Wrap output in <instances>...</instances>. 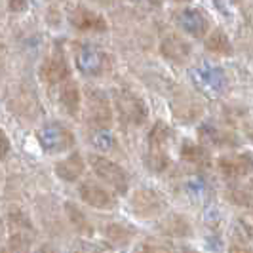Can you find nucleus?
Listing matches in <instances>:
<instances>
[{
  "label": "nucleus",
  "instance_id": "14",
  "mask_svg": "<svg viewBox=\"0 0 253 253\" xmlns=\"http://www.w3.org/2000/svg\"><path fill=\"white\" fill-rule=\"evenodd\" d=\"M53 169H55V175L59 179H63L67 183H75L82 177V173L86 169V160L82 158L80 152H73L67 158L59 160Z\"/></svg>",
  "mask_w": 253,
  "mask_h": 253
},
{
  "label": "nucleus",
  "instance_id": "20",
  "mask_svg": "<svg viewBox=\"0 0 253 253\" xmlns=\"http://www.w3.org/2000/svg\"><path fill=\"white\" fill-rule=\"evenodd\" d=\"M162 227L169 236H189L190 234V223L187 221V217L183 215L168 217Z\"/></svg>",
  "mask_w": 253,
  "mask_h": 253
},
{
  "label": "nucleus",
  "instance_id": "19",
  "mask_svg": "<svg viewBox=\"0 0 253 253\" xmlns=\"http://www.w3.org/2000/svg\"><path fill=\"white\" fill-rule=\"evenodd\" d=\"M65 213H67V217H69L71 225H73L78 232H82V234H86V236H89V234L93 232V227H91L89 219L84 215V211H82L76 204H71V202L65 204Z\"/></svg>",
  "mask_w": 253,
  "mask_h": 253
},
{
  "label": "nucleus",
  "instance_id": "12",
  "mask_svg": "<svg viewBox=\"0 0 253 253\" xmlns=\"http://www.w3.org/2000/svg\"><path fill=\"white\" fill-rule=\"evenodd\" d=\"M190 53L192 50H190L189 42L177 35H168L160 42V55L169 63L185 65L190 59Z\"/></svg>",
  "mask_w": 253,
  "mask_h": 253
},
{
  "label": "nucleus",
  "instance_id": "25",
  "mask_svg": "<svg viewBox=\"0 0 253 253\" xmlns=\"http://www.w3.org/2000/svg\"><path fill=\"white\" fill-rule=\"evenodd\" d=\"M228 253H253V250L252 248H246V246H230L228 248Z\"/></svg>",
  "mask_w": 253,
  "mask_h": 253
},
{
  "label": "nucleus",
  "instance_id": "23",
  "mask_svg": "<svg viewBox=\"0 0 253 253\" xmlns=\"http://www.w3.org/2000/svg\"><path fill=\"white\" fill-rule=\"evenodd\" d=\"M12 151V143H10V137L4 133V129L0 127V160H4Z\"/></svg>",
  "mask_w": 253,
  "mask_h": 253
},
{
  "label": "nucleus",
  "instance_id": "6",
  "mask_svg": "<svg viewBox=\"0 0 253 253\" xmlns=\"http://www.w3.org/2000/svg\"><path fill=\"white\" fill-rule=\"evenodd\" d=\"M40 147L46 152H63L75 145V135L61 122H48L37 133Z\"/></svg>",
  "mask_w": 253,
  "mask_h": 253
},
{
  "label": "nucleus",
  "instance_id": "2",
  "mask_svg": "<svg viewBox=\"0 0 253 253\" xmlns=\"http://www.w3.org/2000/svg\"><path fill=\"white\" fill-rule=\"evenodd\" d=\"M88 162L93 173L101 179L105 185H109L118 194H126L129 189V175L122 166L109 160L107 156H101V154H89Z\"/></svg>",
  "mask_w": 253,
  "mask_h": 253
},
{
  "label": "nucleus",
  "instance_id": "28",
  "mask_svg": "<svg viewBox=\"0 0 253 253\" xmlns=\"http://www.w3.org/2000/svg\"><path fill=\"white\" fill-rule=\"evenodd\" d=\"M173 2H192V0H173Z\"/></svg>",
  "mask_w": 253,
  "mask_h": 253
},
{
  "label": "nucleus",
  "instance_id": "26",
  "mask_svg": "<svg viewBox=\"0 0 253 253\" xmlns=\"http://www.w3.org/2000/svg\"><path fill=\"white\" fill-rule=\"evenodd\" d=\"M89 2H93V4H101V6H111V4H114L116 0H89Z\"/></svg>",
  "mask_w": 253,
  "mask_h": 253
},
{
  "label": "nucleus",
  "instance_id": "24",
  "mask_svg": "<svg viewBox=\"0 0 253 253\" xmlns=\"http://www.w3.org/2000/svg\"><path fill=\"white\" fill-rule=\"evenodd\" d=\"M10 12H23L27 8V0H8Z\"/></svg>",
  "mask_w": 253,
  "mask_h": 253
},
{
  "label": "nucleus",
  "instance_id": "21",
  "mask_svg": "<svg viewBox=\"0 0 253 253\" xmlns=\"http://www.w3.org/2000/svg\"><path fill=\"white\" fill-rule=\"evenodd\" d=\"M107 236L111 238L113 242L116 244H126L129 240V236H131V230L124 225H111V227H107Z\"/></svg>",
  "mask_w": 253,
  "mask_h": 253
},
{
  "label": "nucleus",
  "instance_id": "7",
  "mask_svg": "<svg viewBox=\"0 0 253 253\" xmlns=\"http://www.w3.org/2000/svg\"><path fill=\"white\" fill-rule=\"evenodd\" d=\"M69 23L80 33H107L109 23L101 13L86 6H75L69 12Z\"/></svg>",
  "mask_w": 253,
  "mask_h": 253
},
{
  "label": "nucleus",
  "instance_id": "1",
  "mask_svg": "<svg viewBox=\"0 0 253 253\" xmlns=\"http://www.w3.org/2000/svg\"><path fill=\"white\" fill-rule=\"evenodd\" d=\"M84 113H86V120L91 126L99 127V129H107L113 124V105L109 95L99 88H86L84 89Z\"/></svg>",
  "mask_w": 253,
  "mask_h": 253
},
{
  "label": "nucleus",
  "instance_id": "9",
  "mask_svg": "<svg viewBox=\"0 0 253 253\" xmlns=\"http://www.w3.org/2000/svg\"><path fill=\"white\" fill-rule=\"evenodd\" d=\"M175 23L183 33L194 38L208 37L210 31V17L198 8H183L175 13Z\"/></svg>",
  "mask_w": 253,
  "mask_h": 253
},
{
  "label": "nucleus",
  "instance_id": "3",
  "mask_svg": "<svg viewBox=\"0 0 253 253\" xmlns=\"http://www.w3.org/2000/svg\"><path fill=\"white\" fill-rule=\"evenodd\" d=\"M114 107H116V113L120 114V118L131 126H143L147 122L149 107L131 89H114Z\"/></svg>",
  "mask_w": 253,
  "mask_h": 253
},
{
  "label": "nucleus",
  "instance_id": "17",
  "mask_svg": "<svg viewBox=\"0 0 253 253\" xmlns=\"http://www.w3.org/2000/svg\"><path fill=\"white\" fill-rule=\"evenodd\" d=\"M181 158L185 162H189L192 166H198V168H206L210 166V152L208 149L200 145V143H192V141H185L183 147H181Z\"/></svg>",
  "mask_w": 253,
  "mask_h": 253
},
{
  "label": "nucleus",
  "instance_id": "18",
  "mask_svg": "<svg viewBox=\"0 0 253 253\" xmlns=\"http://www.w3.org/2000/svg\"><path fill=\"white\" fill-rule=\"evenodd\" d=\"M169 135V126L166 122H156L149 131V152H168Z\"/></svg>",
  "mask_w": 253,
  "mask_h": 253
},
{
  "label": "nucleus",
  "instance_id": "10",
  "mask_svg": "<svg viewBox=\"0 0 253 253\" xmlns=\"http://www.w3.org/2000/svg\"><path fill=\"white\" fill-rule=\"evenodd\" d=\"M217 168L223 173V177L238 179L246 177L253 171V154L252 152H236L225 154L217 160Z\"/></svg>",
  "mask_w": 253,
  "mask_h": 253
},
{
  "label": "nucleus",
  "instance_id": "4",
  "mask_svg": "<svg viewBox=\"0 0 253 253\" xmlns=\"http://www.w3.org/2000/svg\"><path fill=\"white\" fill-rule=\"evenodd\" d=\"M73 57L76 69L84 76H101L109 67L107 53L101 48L86 42H76L73 46Z\"/></svg>",
  "mask_w": 253,
  "mask_h": 253
},
{
  "label": "nucleus",
  "instance_id": "16",
  "mask_svg": "<svg viewBox=\"0 0 253 253\" xmlns=\"http://www.w3.org/2000/svg\"><path fill=\"white\" fill-rule=\"evenodd\" d=\"M206 50L221 55V57H228L232 55V44H230V38L227 37V33L223 29H213L208 37H206Z\"/></svg>",
  "mask_w": 253,
  "mask_h": 253
},
{
  "label": "nucleus",
  "instance_id": "5",
  "mask_svg": "<svg viewBox=\"0 0 253 253\" xmlns=\"http://www.w3.org/2000/svg\"><path fill=\"white\" fill-rule=\"evenodd\" d=\"M38 76L48 86H59L67 78H71V65H69V59H67V53H65V50L59 44L40 63Z\"/></svg>",
  "mask_w": 253,
  "mask_h": 253
},
{
  "label": "nucleus",
  "instance_id": "27",
  "mask_svg": "<svg viewBox=\"0 0 253 253\" xmlns=\"http://www.w3.org/2000/svg\"><path fill=\"white\" fill-rule=\"evenodd\" d=\"M175 253H198V252H194V250H189V248H181V250H177Z\"/></svg>",
  "mask_w": 253,
  "mask_h": 253
},
{
  "label": "nucleus",
  "instance_id": "11",
  "mask_svg": "<svg viewBox=\"0 0 253 253\" xmlns=\"http://www.w3.org/2000/svg\"><path fill=\"white\" fill-rule=\"evenodd\" d=\"M78 194L82 198V202H86L88 206L95 208V210H113L116 206V198L109 190L93 183V181H84L78 187Z\"/></svg>",
  "mask_w": 253,
  "mask_h": 253
},
{
  "label": "nucleus",
  "instance_id": "13",
  "mask_svg": "<svg viewBox=\"0 0 253 253\" xmlns=\"http://www.w3.org/2000/svg\"><path fill=\"white\" fill-rule=\"evenodd\" d=\"M57 99H59L61 109L69 116L76 118L80 114V111H82V93H80V88H78V84H76V80L73 76L59 84V95H57Z\"/></svg>",
  "mask_w": 253,
  "mask_h": 253
},
{
  "label": "nucleus",
  "instance_id": "15",
  "mask_svg": "<svg viewBox=\"0 0 253 253\" xmlns=\"http://www.w3.org/2000/svg\"><path fill=\"white\" fill-rule=\"evenodd\" d=\"M198 135L204 141V145H213V147H234L238 139L236 135L225 129V127H219L215 124H206L198 129Z\"/></svg>",
  "mask_w": 253,
  "mask_h": 253
},
{
  "label": "nucleus",
  "instance_id": "22",
  "mask_svg": "<svg viewBox=\"0 0 253 253\" xmlns=\"http://www.w3.org/2000/svg\"><path fill=\"white\" fill-rule=\"evenodd\" d=\"M137 253H171L166 246L154 244V242H143L137 246Z\"/></svg>",
  "mask_w": 253,
  "mask_h": 253
},
{
  "label": "nucleus",
  "instance_id": "8",
  "mask_svg": "<svg viewBox=\"0 0 253 253\" xmlns=\"http://www.w3.org/2000/svg\"><path fill=\"white\" fill-rule=\"evenodd\" d=\"M166 200L152 189H139L131 196V211L137 217H156L164 211Z\"/></svg>",
  "mask_w": 253,
  "mask_h": 253
}]
</instances>
